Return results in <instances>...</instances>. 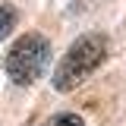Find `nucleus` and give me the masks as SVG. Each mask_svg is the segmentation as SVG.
Returning <instances> with one entry per match:
<instances>
[{
    "label": "nucleus",
    "instance_id": "obj_4",
    "mask_svg": "<svg viewBox=\"0 0 126 126\" xmlns=\"http://www.w3.org/2000/svg\"><path fill=\"white\" fill-rule=\"evenodd\" d=\"M44 126H85V123L79 120L76 113H57V117H50Z\"/></svg>",
    "mask_w": 126,
    "mask_h": 126
},
{
    "label": "nucleus",
    "instance_id": "obj_2",
    "mask_svg": "<svg viewBox=\"0 0 126 126\" xmlns=\"http://www.w3.org/2000/svg\"><path fill=\"white\" fill-rule=\"evenodd\" d=\"M47 63H50L47 38L38 35V32H29L10 47V54H6V76L16 85H32V82H38L44 76Z\"/></svg>",
    "mask_w": 126,
    "mask_h": 126
},
{
    "label": "nucleus",
    "instance_id": "obj_3",
    "mask_svg": "<svg viewBox=\"0 0 126 126\" xmlns=\"http://www.w3.org/2000/svg\"><path fill=\"white\" fill-rule=\"evenodd\" d=\"M13 25H16V10H13V6H0V41L10 38Z\"/></svg>",
    "mask_w": 126,
    "mask_h": 126
},
{
    "label": "nucleus",
    "instance_id": "obj_1",
    "mask_svg": "<svg viewBox=\"0 0 126 126\" xmlns=\"http://www.w3.org/2000/svg\"><path fill=\"white\" fill-rule=\"evenodd\" d=\"M104 54H107L104 35H82L76 44L66 50V57L57 63V69H54V88L57 92H73L76 85H82L104 63Z\"/></svg>",
    "mask_w": 126,
    "mask_h": 126
}]
</instances>
